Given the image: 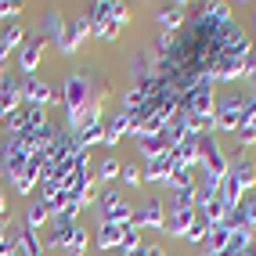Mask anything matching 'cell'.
Wrapping results in <instances>:
<instances>
[{"mask_svg": "<svg viewBox=\"0 0 256 256\" xmlns=\"http://www.w3.org/2000/svg\"><path fill=\"white\" fill-rule=\"evenodd\" d=\"M58 98H62V105H65V119L72 123V119L83 112V105L90 101V80L83 76V72H72L69 80L62 83V94Z\"/></svg>", "mask_w": 256, "mask_h": 256, "instance_id": "obj_1", "label": "cell"}, {"mask_svg": "<svg viewBox=\"0 0 256 256\" xmlns=\"http://www.w3.org/2000/svg\"><path fill=\"white\" fill-rule=\"evenodd\" d=\"M213 87H216V83H213L210 76H202L195 87H188V90L180 94V108H188V116H213V108H216Z\"/></svg>", "mask_w": 256, "mask_h": 256, "instance_id": "obj_2", "label": "cell"}, {"mask_svg": "<svg viewBox=\"0 0 256 256\" xmlns=\"http://www.w3.org/2000/svg\"><path fill=\"white\" fill-rule=\"evenodd\" d=\"M198 166H202V174H210V177H228L231 159L224 156L216 134H202L198 138Z\"/></svg>", "mask_w": 256, "mask_h": 256, "instance_id": "obj_3", "label": "cell"}, {"mask_svg": "<svg viewBox=\"0 0 256 256\" xmlns=\"http://www.w3.org/2000/svg\"><path fill=\"white\" fill-rule=\"evenodd\" d=\"M36 148H29L26 144V138H4V148H0V166H4V177L8 180H14L26 170V162H29V156ZM44 152V148H40Z\"/></svg>", "mask_w": 256, "mask_h": 256, "instance_id": "obj_4", "label": "cell"}, {"mask_svg": "<svg viewBox=\"0 0 256 256\" xmlns=\"http://www.w3.org/2000/svg\"><path fill=\"white\" fill-rule=\"evenodd\" d=\"M242 94H228V98H220L216 101V108H213V123L216 130H224V134H238V126H242Z\"/></svg>", "mask_w": 256, "mask_h": 256, "instance_id": "obj_5", "label": "cell"}, {"mask_svg": "<svg viewBox=\"0 0 256 256\" xmlns=\"http://www.w3.org/2000/svg\"><path fill=\"white\" fill-rule=\"evenodd\" d=\"M72 228H76V210L50 213V224H47V238H44V246H47V249H62L65 242H69Z\"/></svg>", "mask_w": 256, "mask_h": 256, "instance_id": "obj_6", "label": "cell"}, {"mask_svg": "<svg viewBox=\"0 0 256 256\" xmlns=\"http://www.w3.org/2000/svg\"><path fill=\"white\" fill-rule=\"evenodd\" d=\"M22 98H26V105H32V108H50L54 101H62L58 94H54V87H50L47 80H36V76H29L26 83H22Z\"/></svg>", "mask_w": 256, "mask_h": 256, "instance_id": "obj_7", "label": "cell"}, {"mask_svg": "<svg viewBox=\"0 0 256 256\" xmlns=\"http://www.w3.org/2000/svg\"><path fill=\"white\" fill-rule=\"evenodd\" d=\"M90 32V22H87V14H80V18H72V22H65V29H62V36L54 40L58 44V50L65 58H72L76 50H80V44H83V36Z\"/></svg>", "mask_w": 256, "mask_h": 256, "instance_id": "obj_8", "label": "cell"}, {"mask_svg": "<svg viewBox=\"0 0 256 256\" xmlns=\"http://www.w3.org/2000/svg\"><path fill=\"white\" fill-rule=\"evenodd\" d=\"M44 47H47L44 32H36V36H26L22 54H18V69L26 72V80H29L32 72H36V65H40V58H44Z\"/></svg>", "mask_w": 256, "mask_h": 256, "instance_id": "obj_9", "label": "cell"}, {"mask_svg": "<svg viewBox=\"0 0 256 256\" xmlns=\"http://www.w3.org/2000/svg\"><path fill=\"white\" fill-rule=\"evenodd\" d=\"M134 228H156V231H162L166 228V206L159 198H148L141 210H134Z\"/></svg>", "mask_w": 256, "mask_h": 256, "instance_id": "obj_10", "label": "cell"}, {"mask_svg": "<svg viewBox=\"0 0 256 256\" xmlns=\"http://www.w3.org/2000/svg\"><path fill=\"white\" fill-rule=\"evenodd\" d=\"M138 148L144 159H159V156H170L174 152V141H170V134L159 130V134H144V138H138Z\"/></svg>", "mask_w": 256, "mask_h": 256, "instance_id": "obj_11", "label": "cell"}, {"mask_svg": "<svg viewBox=\"0 0 256 256\" xmlns=\"http://www.w3.org/2000/svg\"><path fill=\"white\" fill-rule=\"evenodd\" d=\"M170 174H174V156H159V159H144L141 177L148 184H170Z\"/></svg>", "mask_w": 256, "mask_h": 256, "instance_id": "obj_12", "label": "cell"}, {"mask_svg": "<svg viewBox=\"0 0 256 256\" xmlns=\"http://www.w3.org/2000/svg\"><path fill=\"white\" fill-rule=\"evenodd\" d=\"M231 224L256 231V192H246V195H242V202L231 210Z\"/></svg>", "mask_w": 256, "mask_h": 256, "instance_id": "obj_13", "label": "cell"}, {"mask_svg": "<svg viewBox=\"0 0 256 256\" xmlns=\"http://www.w3.org/2000/svg\"><path fill=\"white\" fill-rule=\"evenodd\" d=\"M228 177L238 184V188H242V192H252V188H256V162L252 159H234L231 166H228Z\"/></svg>", "mask_w": 256, "mask_h": 256, "instance_id": "obj_14", "label": "cell"}, {"mask_svg": "<svg viewBox=\"0 0 256 256\" xmlns=\"http://www.w3.org/2000/svg\"><path fill=\"white\" fill-rule=\"evenodd\" d=\"M123 234H126V224H105V220H98V238L94 246L105 252V249H119L123 246Z\"/></svg>", "mask_w": 256, "mask_h": 256, "instance_id": "obj_15", "label": "cell"}, {"mask_svg": "<svg viewBox=\"0 0 256 256\" xmlns=\"http://www.w3.org/2000/svg\"><path fill=\"white\" fill-rule=\"evenodd\" d=\"M156 22L162 32H180V26L188 22V11H184V4H166L156 11Z\"/></svg>", "mask_w": 256, "mask_h": 256, "instance_id": "obj_16", "label": "cell"}, {"mask_svg": "<svg viewBox=\"0 0 256 256\" xmlns=\"http://www.w3.org/2000/svg\"><path fill=\"white\" fill-rule=\"evenodd\" d=\"M192 220H195V210H166V234H174V238H184L188 228H192Z\"/></svg>", "mask_w": 256, "mask_h": 256, "instance_id": "obj_17", "label": "cell"}, {"mask_svg": "<svg viewBox=\"0 0 256 256\" xmlns=\"http://www.w3.org/2000/svg\"><path fill=\"white\" fill-rule=\"evenodd\" d=\"M112 8H116V0H94V4L87 8V22H90V32H94V36L101 32V26L112 18Z\"/></svg>", "mask_w": 256, "mask_h": 256, "instance_id": "obj_18", "label": "cell"}, {"mask_svg": "<svg viewBox=\"0 0 256 256\" xmlns=\"http://www.w3.org/2000/svg\"><path fill=\"white\" fill-rule=\"evenodd\" d=\"M126 130H130V116H126V112L112 116L108 123H105V148H116L119 141L126 138Z\"/></svg>", "mask_w": 256, "mask_h": 256, "instance_id": "obj_19", "label": "cell"}, {"mask_svg": "<svg viewBox=\"0 0 256 256\" xmlns=\"http://www.w3.org/2000/svg\"><path fill=\"white\" fill-rule=\"evenodd\" d=\"M22 224L29 228V231H40V228H47L50 224V210H47V202L40 198V202H29V210H26V220Z\"/></svg>", "mask_w": 256, "mask_h": 256, "instance_id": "obj_20", "label": "cell"}, {"mask_svg": "<svg viewBox=\"0 0 256 256\" xmlns=\"http://www.w3.org/2000/svg\"><path fill=\"white\" fill-rule=\"evenodd\" d=\"M14 238H18V249L26 252V256H44V246H40V238H36V231H29L26 224L14 231Z\"/></svg>", "mask_w": 256, "mask_h": 256, "instance_id": "obj_21", "label": "cell"}, {"mask_svg": "<svg viewBox=\"0 0 256 256\" xmlns=\"http://www.w3.org/2000/svg\"><path fill=\"white\" fill-rule=\"evenodd\" d=\"M62 29H65V14L54 8V11H47V18L40 22V32H44V40H58L62 36Z\"/></svg>", "mask_w": 256, "mask_h": 256, "instance_id": "obj_22", "label": "cell"}, {"mask_svg": "<svg viewBox=\"0 0 256 256\" xmlns=\"http://www.w3.org/2000/svg\"><path fill=\"white\" fill-rule=\"evenodd\" d=\"M144 246V238H141V228H134V220L126 224V234H123V246H119V252L123 256H138Z\"/></svg>", "mask_w": 256, "mask_h": 256, "instance_id": "obj_23", "label": "cell"}, {"mask_svg": "<svg viewBox=\"0 0 256 256\" xmlns=\"http://www.w3.org/2000/svg\"><path fill=\"white\" fill-rule=\"evenodd\" d=\"M98 220H105V224H130V220H134V210L126 206V202H116L112 210L98 213Z\"/></svg>", "mask_w": 256, "mask_h": 256, "instance_id": "obj_24", "label": "cell"}, {"mask_svg": "<svg viewBox=\"0 0 256 256\" xmlns=\"http://www.w3.org/2000/svg\"><path fill=\"white\" fill-rule=\"evenodd\" d=\"M87 238H90V234H87V228H80V224H76V228H72V234H69V242L62 246V249H65V256H83V249H87Z\"/></svg>", "mask_w": 256, "mask_h": 256, "instance_id": "obj_25", "label": "cell"}, {"mask_svg": "<svg viewBox=\"0 0 256 256\" xmlns=\"http://www.w3.org/2000/svg\"><path fill=\"white\" fill-rule=\"evenodd\" d=\"M170 210H195V184L192 188H174V202Z\"/></svg>", "mask_w": 256, "mask_h": 256, "instance_id": "obj_26", "label": "cell"}, {"mask_svg": "<svg viewBox=\"0 0 256 256\" xmlns=\"http://www.w3.org/2000/svg\"><path fill=\"white\" fill-rule=\"evenodd\" d=\"M206 234H210V220L195 210V220H192V228H188L184 238H188V242H206Z\"/></svg>", "mask_w": 256, "mask_h": 256, "instance_id": "obj_27", "label": "cell"}, {"mask_svg": "<svg viewBox=\"0 0 256 256\" xmlns=\"http://www.w3.org/2000/svg\"><path fill=\"white\" fill-rule=\"evenodd\" d=\"M249 246H252V231H249V228H234V231H231V242H228V249L242 256Z\"/></svg>", "mask_w": 256, "mask_h": 256, "instance_id": "obj_28", "label": "cell"}, {"mask_svg": "<svg viewBox=\"0 0 256 256\" xmlns=\"http://www.w3.org/2000/svg\"><path fill=\"white\" fill-rule=\"evenodd\" d=\"M119 170H123V162H119V159H101V166L94 170V180H112V177H119Z\"/></svg>", "mask_w": 256, "mask_h": 256, "instance_id": "obj_29", "label": "cell"}, {"mask_svg": "<svg viewBox=\"0 0 256 256\" xmlns=\"http://www.w3.org/2000/svg\"><path fill=\"white\" fill-rule=\"evenodd\" d=\"M119 184H126V188H138V184H144V177H141V166H123L119 170Z\"/></svg>", "mask_w": 256, "mask_h": 256, "instance_id": "obj_30", "label": "cell"}, {"mask_svg": "<svg viewBox=\"0 0 256 256\" xmlns=\"http://www.w3.org/2000/svg\"><path fill=\"white\" fill-rule=\"evenodd\" d=\"M18 14H22L18 0H0V18H4V22H18Z\"/></svg>", "mask_w": 256, "mask_h": 256, "instance_id": "obj_31", "label": "cell"}, {"mask_svg": "<svg viewBox=\"0 0 256 256\" xmlns=\"http://www.w3.org/2000/svg\"><path fill=\"white\" fill-rule=\"evenodd\" d=\"M119 29H123V22H119V18H108L105 26H101V32H98V40H105V44H112V40L119 36Z\"/></svg>", "mask_w": 256, "mask_h": 256, "instance_id": "obj_32", "label": "cell"}, {"mask_svg": "<svg viewBox=\"0 0 256 256\" xmlns=\"http://www.w3.org/2000/svg\"><path fill=\"white\" fill-rule=\"evenodd\" d=\"M252 72H256V47L249 50V76H252Z\"/></svg>", "mask_w": 256, "mask_h": 256, "instance_id": "obj_33", "label": "cell"}, {"mask_svg": "<svg viewBox=\"0 0 256 256\" xmlns=\"http://www.w3.org/2000/svg\"><path fill=\"white\" fill-rule=\"evenodd\" d=\"M8 224H11V220H0V242L8 238Z\"/></svg>", "mask_w": 256, "mask_h": 256, "instance_id": "obj_34", "label": "cell"}, {"mask_svg": "<svg viewBox=\"0 0 256 256\" xmlns=\"http://www.w3.org/2000/svg\"><path fill=\"white\" fill-rule=\"evenodd\" d=\"M202 256H238V252H231V249H220V252H202Z\"/></svg>", "mask_w": 256, "mask_h": 256, "instance_id": "obj_35", "label": "cell"}, {"mask_svg": "<svg viewBox=\"0 0 256 256\" xmlns=\"http://www.w3.org/2000/svg\"><path fill=\"white\" fill-rule=\"evenodd\" d=\"M242 256H256V246H249V249H246V252H242Z\"/></svg>", "mask_w": 256, "mask_h": 256, "instance_id": "obj_36", "label": "cell"}, {"mask_svg": "<svg viewBox=\"0 0 256 256\" xmlns=\"http://www.w3.org/2000/svg\"><path fill=\"white\" fill-rule=\"evenodd\" d=\"M252 246H256V231H252Z\"/></svg>", "mask_w": 256, "mask_h": 256, "instance_id": "obj_37", "label": "cell"}, {"mask_svg": "<svg viewBox=\"0 0 256 256\" xmlns=\"http://www.w3.org/2000/svg\"><path fill=\"white\" fill-rule=\"evenodd\" d=\"M252 80H256V72H252Z\"/></svg>", "mask_w": 256, "mask_h": 256, "instance_id": "obj_38", "label": "cell"}]
</instances>
